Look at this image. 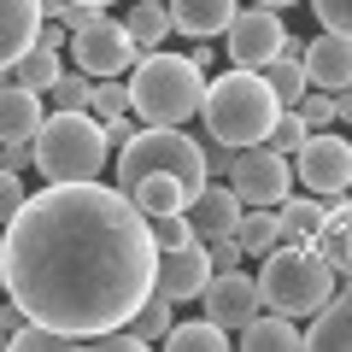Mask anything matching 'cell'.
Segmentation results:
<instances>
[{"mask_svg": "<svg viewBox=\"0 0 352 352\" xmlns=\"http://www.w3.org/2000/svg\"><path fill=\"white\" fill-rule=\"evenodd\" d=\"M153 223L118 182H47L0 229L6 300L82 346L135 317L153 294Z\"/></svg>", "mask_w": 352, "mask_h": 352, "instance_id": "cell-1", "label": "cell"}, {"mask_svg": "<svg viewBox=\"0 0 352 352\" xmlns=\"http://www.w3.org/2000/svg\"><path fill=\"white\" fill-rule=\"evenodd\" d=\"M206 153L182 124H141L118 147V188L141 206L147 217L159 212H188V200L206 188Z\"/></svg>", "mask_w": 352, "mask_h": 352, "instance_id": "cell-2", "label": "cell"}, {"mask_svg": "<svg viewBox=\"0 0 352 352\" xmlns=\"http://www.w3.org/2000/svg\"><path fill=\"white\" fill-rule=\"evenodd\" d=\"M282 112H288V106L276 100L270 76L247 71V65H229L223 76H212V82H206V100H200L206 135H217L223 147H252V141H264Z\"/></svg>", "mask_w": 352, "mask_h": 352, "instance_id": "cell-3", "label": "cell"}, {"mask_svg": "<svg viewBox=\"0 0 352 352\" xmlns=\"http://www.w3.org/2000/svg\"><path fill=\"white\" fill-rule=\"evenodd\" d=\"M206 100V71L188 53H141L129 65V112L141 124H188Z\"/></svg>", "mask_w": 352, "mask_h": 352, "instance_id": "cell-4", "label": "cell"}, {"mask_svg": "<svg viewBox=\"0 0 352 352\" xmlns=\"http://www.w3.org/2000/svg\"><path fill=\"white\" fill-rule=\"evenodd\" d=\"M335 264L311 247V241H276L258 264V300L282 317H311L317 305L335 294Z\"/></svg>", "mask_w": 352, "mask_h": 352, "instance_id": "cell-5", "label": "cell"}, {"mask_svg": "<svg viewBox=\"0 0 352 352\" xmlns=\"http://www.w3.org/2000/svg\"><path fill=\"white\" fill-rule=\"evenodd\" d=\"M106 124L94 112H47L36 129V170L47 182H88L106 170Z\"/></svg>", "mask_w": 352, "mask_h": 352, "instance_id": "cell-6", "label": "cell"}, {"mask_svg": "<svg viewBox=\"0 0 352 352\" xmlns=\"http://www.w3.org/2000/svg\"><path fill=\"white\" fill-rule=\"evenodd\" d=\"M65 53H71V65L88 71V76H124L129 65L141 59V47L124 30V18H106V12H94L82 30H71V47Z\"/></svg>", "mask_w": 352, "mask_h": 352, "instance_id": "cell-7", "label": "cell"}, {"mask_svg": "<svg viewBox=\"0 0 352 352\" xmlns=\"http://www.w3.org/2000/svg\"><path fill=\"white\" fill-rule=\"evenodd\" d=\"M294 182L317 200H340L352 188V141L346 135H329V129H311L305 147L294 153Z\"/></svg>", "mask_w": 352, "mask_h": 352, "instance_id": "cell-8", "label": "cell"}, {"mask_svg": "<svg viewBox=\"0 0 352 352\" xmlns=\"http://www.w3.org/2000/svg\"><path fill=\"white\" fill-rule=\"evenodd\" d=\"M229 188H235L241 206H282L294 194V159L270 153L264 141L252 147H235V164H229Z\"/></svg>", "mask_w": 352, "mask_h": 352, "instance_id": "cell-9", "label": "cell"}, {"mask_svg": "<svg viewBox=\"0 0 352 352\" xmlns=\"http://www.w3.org/2000/svg\"><path fill=\"white\" fill-rule=\"evenodd\" d=\"M288 24H282L276 6H247V12L229 18L223 30V47H229V65H247V71H264V65L288 53Z\"/></svg>", "mask_w": 352, "mask_h": 352, "instance_id": "cell-10", "label": "cell"}, {"mask_svg": "<svg viewBox=\"0 0 352 352\" xmlns=\"http://www.w3.org/2000/svg\"><path fill=\"white\" fill-rule=\"evenodd\" d=\"M200 305H206V317L212 323H223V329H241V323H252V317L264 311V300H258V276H247V270H212V282L200 288Z\"/></svg>", "mask_w": 352, "mask_h": 352, "instance_id": "cell-11", "label": "cell"}, {"mask_svg": "<svg viewBox=\"0 0 352 352\" xmlns=\"http://www.w3.org/2000/svg\"><path fill=\"white\" fill-rule=\"evenodd\" d=\"M206 282H212V252H206V241H182V247H164L159 252L153 288L170 294L176 305H182V300H200Z\"/></svg>", "mask_w": 352, "mask_h": 352, "instance_id": "cell-12", "label": "cell"}, {"mask_svg": "<svg viewBox=\"0 0 352 352\" xmlns=\"http://www.w3.org/2000/svg\"><path fill=\"white\" fill-rule=\"evenodd\" d=\"M300 65H305V82H311V88L340 94V88L352 82V36H335V30L311 36L305 53H300Z\"/></svg>", "mask_w": 352, "mask_h": 352, "instance_id": "cell-13", "label": "cell"}, {"mask_svg": "<svg viewBox=\"0 0 352 352\" xmlns=\"http://www.w3.org/2000/svg\"><path fill=\"white\" fill-rule=\"evenodd\" d=\"M188 229H194V241H212V235H235V223H241V200H235V188L229 182H206L200 194L188 200Z\"/></svg>", "mask_w": 352, "mask_h": 352, "instance_id": "cell-14", "label": "cell"}, {"mask_svg": "<svg viewBox=\"0 0 352 352\" xmlns=\"http://www.w3.org/2000/svg\"><path fill=\"white\" fill-rule=\"evenodd\" d=\"M305 346H311V352H352V282H346V288H335L311 311Z\"/></svg>", "mask_w": 352, "mask_h": 352, "instance_id": "cell-15", "label": "cell"}, {"mask_svg": "<svg viewBox=\"0 0 352 352\" xmlns=\"http://www.w3.org/2000/svg\"><path fill=\"white\" fill-rule=\"evenodd\" d=\"M41 36V0H0V71H12Z\"/></svg>", "mask_w": 352, "mask_h": 352, "instance_id": "cell-16", "label": "cell"}, {"mask_svg": "<svg viewBox=\"0 0 352 352\" xmlns=\"http://www.w3.org/2000/svg\"><path fill=\"white\" fill-rule=\"evenodd\" d=\"M41 118H47V106H41V94L36 88H24V82H0V141H36V129H41Z\"/></svg>", "mask_w": 352, "mask_h": 352, "instance_id": "cell-17", "label": "cell"}, {"mask_svg": "<svg viewBox=\"0 0 352 352\" xmlns=\"http://www.w3.org/2000/svg\"><path fill=\"white\" fill-rule=\"evenodd\" d=\"M164 6H170V24L194 41H217L229 30V18L241 12L235 0H164Z\"/></svg>", "mask_w": 352, "mask_h": 352, "instance_id": "cell-18", "label": "cell"}, {"mask_svg": "<svg viewBox=\"0 0 352 352\" xmlns=\"http://www.w3.org/2000/svg\"><path fill=\"white\" fill-rule=\"evenodd\" d=\"M317 252L335 264V276L352 282V200H346V194H340V200H329L323 229H317Z\"/></svg>", "mask_w": 352, "mask_h": 352, "instance_id": "cell-19", "label": "cell"}, {"mask_svg": "<svg viewBox=\"0 0 352 352\" xmlns=\"http://www.w3.org/2000/svg\"><path fill=\"white\" fill-rule=\"evenodd\" d=\"M241 346L247 352H294V346H305V329H294V317H282V311H270V317H252V323H241Z\"/></svg>", "mask_w": 352, "mask_h": 352, "instance_id": "cell-20", "label": "cell"}, {"mask_svg": "<svg viewBox=\"0 0 352 352\" xmlns=\"http://www.w3.org/2000/svg\"><path fill=\"white\" fill-rule=\"evenodd\" d=\"M235 241H241V252H247V258H264V252L282 241V212H276V206H241Z\"/></svg>", "mask_w": 352, "mask_h": 352, "instance_id": "cell-21", "label": "cell"}, {"mask_svg": "<svg viewBox=\"0 0 352 352\" xmlns=\"http://www.w3.org/2000/svg\"><path fill=\"white\" fill-rule=\"evenodd\" d=\"M124 30L135 36V47H141V53L164 47V36H176L170 6H164V0H135V6H129V18H124Z\"/></svg>", "mask_w": 352, "mask_h": 352, "instance_id": "cell-22", "label": "cell"}, {"mask_svg": "<svg viewBox=\"0 0 352 352\" xmlns=\"http://www.w3.org/2000/svg\"><path fill=\"white\" fill-rule=\"evenodd\" d=\"M276 212H282V241H311L317 247V229H323L329 200H317V194H288Z\"/></svg>", "mask_w": 352, "mask_h": 352, "instance_id": "cell-23", "label": "cell"}, {"mask_svg": "<svg viewBox=\"0 0 352 352\" xmlns=\"http://www.w3.org/2000/svg\"><path fill=\"white\" fill-rule=\"evenodd\" d=\"M164 346H170V352H223V346H229V329H223V323H212V317H194V323H170Z\"/></svg>", "mask_w": 352, "mask_h": 352, "instance_id": "cell-24", "label": "cell"}, {"mask_svg": "<svg viewBox=\"0 0 352 352\" xmlns=\"http://www.w3.org/2000/svg\"><path fill=\"white\" fill-rule=\"evenodd\" d=\"M59 71H65V53H53V47H30L24 59L12 65V82H24V88H36V94H47L53 82H59Z\"/></svg>", "mask_w": 352, "mask_h": 352, "instance_id": "cell-25", "label": "cell"}, {"mask_svg": "<svg viewBox=\"0 0 352 352\" xmlns=\"http://www.w3.org/2000/svg\"><path fill=\"white\" fill-rule=\"evenodd\" d=\"M170 323H176V300H170V294H159V288H153L147 300L135 305V317H129V329H135V335L147 340V346L170 335Z\"/></svg>", "mask_w": 352, "mask_h": 352, "instance_id": "cell-26", "label": "cell"}, {"mask_svg": "<svg viewBox=\"0 0 352 352\" xmlns=\"http://www.w3.org/2000/svg\"><path fill=\"white\" fill-rule=\"evenodd\" d=\"M6 346H18V352H65V346H82V340H71L65 329H53V323H36V317H24V323L6 335Z\"/></svg>", "mask_w": 352, "mask_h": 352, "instance_id": "cell-27", "label": "cell"}, {"mask_svg": "<svg viewBox=\"0 0 352 352\" xmlns=\"http://www.w3.org/2000/svg\"><path fill=\"white\" fill-rule=\"evenodd\" d=\"M264 76H270V88H276V100H282V106H300V94L311 88V82H305L300 53H276V59L264 65Z\"/></svg>", "mask_w": 352, "mask_h": 352, "instance_id": "cell-28", "label": "cell"}, {"mask_svg": "<svg viewBox=\"0 0 352 352\" xmlns=\"http://www.w3.org/2000/svg\"><path fill=\"white\" fill-rule=\"evenodd\" d=\"M53 112H94V82H88V71H59V82L47 88Z\"/></svg>", "mask_w": 352, "mask_h": 352, "instance_id": "cell-29", "label": "cell"}, {"mask_svg": "<svg viewBox=\"0 0 352 352\" xmlns=\"http://www.w3.org/2000/svg\"><path fill=\"white\" fill-rule=\"evenodd\" d=\"M305 135H311V129H305V118H300V112L288 106V112H282L276 124H270V135H264V147H270V153H282V159H294V153L305 147Z\"/></svg>", "mask_w": 352, "mask_h": 352, "instance_id": "cell-30", "label": "cell"}, {"mask_svg": "<svg viewBox=\"0 0 352 352\" xmlns=\"http://www.w3.org/2000/svg\"><path fill=\"white\" fill-rule=\"evenodd\" d=\"M294 112L305 118V129H329V124H335V94H329V88H305Z\"/></svg>", "mask_w": 352, "mask_h": 352, "instance_id": "cell-31", "label": "cell"}, {"mask_svg": "<svg viewBox=\"0 0 352 352\" xmlns=\"http://www.w3.org/2000/svg\"><path fill=\"white\" fill-rule=\"evenodd\" d=\"M118 112H129V82L100 76V82H94V118H118Z\"/></svg>", "mask_w": 352, "mask_h": 352, "instance_id": "cell-32", "label": "cell"}, {"mask_svg": "<svg viewBox=\"0 0 352 352\" xmlns=\"http://www.w3.org/2000/svg\"><path fill=\"white\" fill-rule=\"evenodd\" d=\"M147 223H153L159 252H164V247H182V241H194V229H188V217H182V212H159V217H147Z\"/></svg>", "mask_w": 352, "mask_h": 352, "instance_id": "cell-33", "label": "cell"}, {"mask_svg": "<svg viewBox=\"0 0 352 352\" xmlns=\"http://www.w3.org/2000/svg\"><path fill=\"white\" fill-rule=\"evenodd\" d=\"M24 200H30L24 176H18V170H0V229H6V223L18 217V206H24Z\"/></svg>", "mask_w": 352, "mask_h": 352, "instance_id": "cell-34", "label": "cell"}, {"mask_svg": "<svg viewBox=\"0 0 352 352\" xmlns=\"http://www.w3.org/2000/svg\"><path fill=\"white\" fill-rule=\"evenodd\" d=\"M317 6V24L335 30V36H352V0H311Z\"/></svg>", "mask_w": 352, "mask_h": 352, "instance_id": "cell-35", "label": "cell"}, {"mask_svg": "<svg viewBox=\"0 0 352 352\" xmlns=\"http://www.w3.org/2000/svg\"><path fill=\"white\" fill-rule=\"evenodd\" d=\"M200 153H206V176H212V182H229V164H235V147H223L217 135H206V141H200Z\"/></svg>", "mask_w": 352, "mask_h": 352, "instance_id": "cell-36", "label": "cell"}, {"mask_svg": "<svg viewBox=\"0 0 352 352\" xmlns=\"http://www.w3.org/2000/svg\"><path fill=\"white\" fill-rule=\"evenodd\" d=\"M0 170H36V141H0Z\"/></svg>", "mask_w": 352, "mask_h": 352, "instance_id": "cell-37", "label": "cell"}, {"mask_svg": "<svg viewBox=\"0 0 352 352\" xmlns=\"http://www.w3.org/2000/svg\"><path fill=\"white\" fill-rule=\"evenodd\" d=\"M206 252H212V270H235V264L247 258L235 235H212V241H206Z\"/></svg>", "mask_w": 352, "mask_h": 352, "instance_id": "cell-38", "label": "cell"}, {"mask_svg": "<svg viewBox=\"0 0 352 352\" xmlns=\"http://www.w3.org/2000/svg\"><path fill=\"white\" fill-rule=\"evenodd\" d=\"M100 124H106V141H112V147H124V141L135 135L141 118H135V112H118V118H100Z\"/></svg>", "mask_w": 352, "mask_h": 352, "instance_id": "cell-39", "label": "cell"}, {"mask_svg": "<svg viewBox=\"0 0 352 352\" xmlns=\"http://www.w3.org/2000/svg\"><path fill=\"white\" fill-rule=\"evenodd\" d=\"M335 124H346V129H352V82L335 94Z\"/></svg>", "mask_w": 352, "mask_h": 352, "instance_id": "cell-40", "label": "cell"}, {"mask_svg": "<svg viewBox=\"0 0 352 352\" xmlns=\"http://www.w3.org/2000/svg\"><path fill=\"white\" fill-rule=\"evenodd\" d=\"M252 6H276V12H282V6H294V0H252Z\"/></svg>", "mask_w": 352, "mask_h": 352, "instance_id": "cell-41", "label": "cell"}, {"mask_svg": "<svg viewBox=\"0 0 352 352\" xmlns=\"http://www.w3.org/2000/svg\"><path fill=\"white\" fill-rule=\"evenodd\" d=\"M76 6H112V0H76Z\"/></svg>", "mask_w": 352, "mask_h": 352, "instance_id": "cell-42", "label": "cell"}, {"mask_svg": "<svg viewBox=\"0 0 352 352\" xmlns=\"http://www.w3.org/2000/svg\"><path fill=\"white\" fill-rule=\"evenodd\" d=\"M0 346H6V317H0Z\"/></svg>", "mask_w": 352, "mask_h": 352, "instance_id": "cell-43", "label": "cell"}, {"mask_svg": "<svg viewBox=\"0 0 352 352\" xmlns=\"http://www.w3.org/2000/svg\"><path fill=\"white\" fill-rule=\"evenodd\" d=\"M0 294H6V276H0Z\"/></svg>", "mask_w": 352, "mask_h": 352, "instance_id": "cell-44", "label": "cell"}, {"mask_svg": "<svg viewBox=\"0 0 352 352\" xmlns=\"http://www.w3.org/2000/svg\"><path fill=\"white\" fill-rule=\"evenodd\" d=\"M0 82H6V71H0Z\"/></svg>", "mask_w": 352, "mask_h": 352, "instance_id": "cell-45", "label": "cell"}, {"mask_svg": "<svg viewBox=\"0 0 352 352\" xmlns=\"http://www.w3.org/2000/svg\"><path fill=\"white\" fill-rule=\"evenodd\" d=\"M346 141H352V135H346Z\"/></svg>", "mask_w": 352, "mask_h": 352, "instance_id": "cell-46", "label": "cell"}]
</instances>
